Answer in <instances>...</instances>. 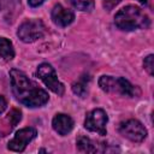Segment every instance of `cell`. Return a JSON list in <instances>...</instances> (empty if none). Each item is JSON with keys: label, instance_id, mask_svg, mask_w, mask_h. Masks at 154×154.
<instances>
[{"label": "cell", "instance_id": "30bf717a", "mask_svg": "<svg viewBox=\"0 0 154 154\" xmlns=\"http://www.w3.org/2000/svg\"><path fill=\"white\" fill-rule=\"evenodd\" d=\"M52 126L55 132H58L61 136L67 135L73 129V120L70 116L64 113H58L54 116L52 120Z\"/></svg>", "mask_w": 154, "mask_h": 154}, {"label": "cell", "instance_id": "6da1fadb", "mask_svg": "<svg viewBox=\"0 0 154 154\" xmlns=\"http://www.w3.org/2000/svg\"><path fill=\"white\" fill-rule=\"evenodd\" d=\"M10 78L12 84V91L16 99L26 107L36 108L47 103L49 95L40 88L36 82L30 79L23 71L12 69L10 71Z\"/></svg>", "mask_w": 154, "mask_h": 154}, {"label": "cell", "instance_id": "8fae6325", "mask_svg": "<svg viewBox=\"0 0 154 154\" xmlns=\"http://www.w3.org/2000/svg\"><path fill=\"white\" fill-rule=\"evenodd\" d=\"M0 58L5 61H10L14 58L13 45L6 37H0Z\"/></svg>", "mask_w": 154, "mask_h": 154}, {"label": "cell", "instance_id": "4fadbf2b", "mask_svg": "<svg viewBox=\"0 0 154 154\" xmlns=\"http://www.w3.org/2000/svg\"><path fill=\"white\" fill-rule=\"evenodd\" d=\"M72 6L79 11H84V12H90L91 10H94V0H70Z\"/></svg>", "mask_w": 154, "mask_h": 154}, {"label": "cell", "instance_id": "7a4b0ae2", "mask_svg": "<svg viewBox=\"0 0 154 154\" xmlns=\"http://www.w3.org/2000/svg\"><path fill=\"white\" fill-rule=\"evenodd\" d=\"M114 23L119 29L131 31L149 26V17L140 7L135 5H128L116 13Z\"/></svg>", "mask_w": 154, "mask_h": 154}, {"label": "cell", "instance_id": "5bb4252c", "mask_svg": "<svg viewBox=\"0 0 154 154\" xmlns=\"http://www.w3.org/2000/svg\"><path fill=\"white\" fill-rule=\"evenodd\" d=\"M72 90L75 94L79 95V96H84L85 93H87V82L84 78L77 81L76 83L72 84Z\"/></svg>", "mask_w": 154, "mask_h": 154}, {"label": "cell", "instance_id": "d6986e66", "mask_svg": "<svg viewBox=\"0 0 154 154\" xmlns=\"http://www.w3.org/2000/svg\"><path fill=\"white\" fill-rule=\"evenodd\" d=\"M138 2H141V4H143V5H146L147 2H148V0H137Z\"/></svg>", "mask_w": 154, "mask_h": 154}, {"label": "cell", "instance_id": "e0dca14e", "mask_svg": "<svg viewBox=\"0 0 154 154\" xmlns=\"http://www.w3.org/2000/svg\"><path fill=\"white\" fill-rule=\"evenodd\" d=\"M6 107H7V102H6L5 97L0 95V114L6 109Z\"/></svg>", "mask_w": 154, "mask_h": 154}, {"label": "cell", "instance_id": "52a82bcc", "mask_svg": "<svg viewBox=\"0 0 154 154\" xmlns=\"http://www.w3.org/2000/svg\"><path fill=\"white\" fill-rule=\"evenodd\" d=\"M119 132L132 142H142L147 137V130L141 122L129 119L119 125Z\"/></svg>", "mask_w": 154, "mask_h": 154}, {"label": "cell", "instance_id": "2e32d148", "mask_svg": "<svg viewBox=\"0 0 154 154\" xmlns=\"http://www.w3.org/2000/svg\"><path fill=\"white\" fill-rule=\"evenodd\" d=\"M20 118H22L20 111H18V109H16V108H13V109L8 113V120L11 122V126H16L17 123L20 120Z\"/></svg>", "mask_w": 154, "mask_h": 154}, {"label": "cell", "instance_id": "5b68a950", "mask_svg": "<svg viewBox=\"0 0 154 154\" xmlns=\"http://www.w3.org/2000/svg\"><path fill=\"white\" fill-rule=\"evenodd\" d=\"M37 76L45 83V85L58 95H63L65 91L64 84L58 79L55 70L48 63H42L37 67Z\"/></svg>", "mask_w": 154, "mask_h": 154}, {"label": "cell", "instance_id": "ba28073f", "mask_svg": "<svg viewBox=\"0 0 154 154\" xmlns=\"http://www.w3.org/2000/svg\"><path fill=\"white\" fill-rule=\"evenodd\" d=\"M37 132L34 128H23L18 130L14 137L8 142L7 148L12 152H23L25 147L36 137Z\"/></svg>", "mask_w": 154, "mask_h": 154}, {"label": "cell", "instance_id": "277c9868", "mask_svg": "<svg viewBox=\"0 0 154 154\" xmlns=\"http://www.w3.org/2000/svg\"><path fill=\"white\" fill-rule=\"evenodd\" d=\"M46 34V26L41 19H28L23 22L17 31L18 37L26 43H31L42 38Z\"/></svg>", "mask_w": 154, "mask_h": 154}, {"label": "cell", "instance_id": "9c48e42d", "mask_svg": "<svg viewBox=\"0 0 154 154\" xmlns=\"http://www.w3.org/2000/svg\"><path fill=\"white\" fill-rule=\"evenodd\" d=\"M75 19V14L71 10L65 8L63 5L57 4L52 10V20L58 26H67Z\"/></svg>", "mask_w": 154, "mask_h": 154}, {"label": "cell", "instance_id": "ac0fdd59", "mask_svg": "<svg viewBox=\"0 0 154 154\" xmlns=\"http://www.w3.org/2000/svg\"><path fill=\"white\" fill-rule=\"evenodd\" d=\"M43 1H45V0H28L29 5L32 6V7H37V6H40L41 4H43Z\"/></svg>", "mask_w": 154, "mask_h": 154}, {"label": "cell", "instance_id": "8992f818", "mask_svg": "<svg viewBox=\"0 0 154 154\" xmlns=\"http://www.w3.org/2000/svg\"><path fill=\"white\" fill-rule=\"evenodd\" d=\"M108 122V117L106 112L101 108H95L90 111L84 120V128L91 132H97L101 136H105L107 134L106 124Z\"/></svg>", "mask_w": 154, "mask_h": 154}, {"label": "cell", "instance_id": "3957f363", "mask_svg": "<svg viewBox=\"0 0 154 154\" xmlns=\"http://www.w3.org/2000/svg\"><path fill=\"white\" fill-rule=\"evenodd\" d=\"M100 88L111 94H119L124 96H137L140 90L136 85H132L128 79L123 77H113V76H101L99 79Z\"/></svg>", "mask_w": 154, "mask_h": 154}, {"label": "cell", "instance_id": "9a60e30c", "mask_svg": "<svg viewBox=\"0 0 154 154\" xmlns=\"http://www.w3.org/2000/svg\"><path fill=\"white\" fill-rule=\"evenodd\" d=\"M153 60H154V57H153V54H149L148 57H146L144 58V60H143V66H144V69H146V71L152 76L153 75V72H154V63H153Z\"/></svg>", "mask_w": 154, "mask_h": 154}, {"label": "cell", "instance_id": "7c38bea8", "mask_svg": "<svg viewBox=\"0 0 154 154\" xmlns=\"http://www.w3.org/2000/svg\"><path fill=\"white\" fill-rule=\"evenodd\" d=\"M77 148L81 152H84V153H95V152L99 150L96 143H94L90 138L84 137V136L78 137V140H77Z\"/></svg>", "mask_w": 154, "mask_h": 154}]
</instances>
